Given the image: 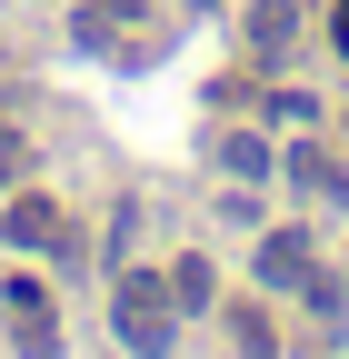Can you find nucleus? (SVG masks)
Here are the masks:
<instances>
[{
    "label": "nucleus",
    "instance_id": "1",
    "mask_svg": "<svg viewBox=\"0 0 349 359\" xmlns=\"http://www.w3.org/2000/svg\"><path fill=\"white\" fill-rule=\"evenodd\" d=\"M170 309H180V299H170L160 280H120V290H110L120 349H130V359H170Z\"/></svg>",
    "mask_w": 349,
    "mask_h": 359
},
{
    "label": "nucleus",
    "instance_id": "2",
    "mask_svg": "<svg viewBox=\"0 0 349 359\" xmlns=\"http://www.w3.org/2000/svg\"><path fill=\"white\" fill-rule=\"evenodd\" d=\"M0 309H11V330H20L30 359L60 349V320H50V290H40V280H11V290H0Z\"/></svg>",
    "mask_w": 349,
    "mask_h": 359
},
{
    "label": "nucleus",
    "instance_id": "3",
    "mask_svg": "<svg viewBox=\"0 0 349 359\" xmlns=\"http://www.w3.org/2000/svg\"><path fill=\"white\" fill-rule=\"evenodd\" d=\"M259 280H270V290H310V240H299V230L259 240Z\"/></svg>",
    "mask_w": 349,
    "mask_h": 359
},
{
    "label": "nucleus",
    "instance_id": "4",
    "mask_svg": "<svg viewBox=\"0 0 349 359\" xmlns=\"http://www.w3.org/2000/svg\"><path fill=\"white\" fill-rule=\"evenodd\" d=\"M11 240L20 250H60V200H11Z\"/></svg>",
    "mask_w": 349,
    "mask_h": 359
},
{
    "label": "nucleus",
    "instance_id": "5",
    "mask_svg": "<svg viewBox=\"0 0 349 359\" xmlns=\"http://www.w3.org/2000/svg\"><path fill=\"white\" fill-rule=\"evenodd\" d=\"M289 180H299V190H320V200H349V190H339V170H329V150H310V140L289 150Z\"/></svg>",
    "mask_w": 349,
    "mask_h": 359
},
{
    "label": "nucleus",
    "instance_id": "6",
    "mask_svg": "<svg viewBox=\"0 0 349 359\" xmlns=\"http://www.w3.org/2000/svg\"><path fill=\"white\" fill-rule=\"evenodd\" d=\"M170 299H180V309H200V299H210V259H180V280H170Z\"/></svg>",
    "mask_w": 349,
    "mask_h": 359
},
{
    "label": "nucleus",
    "instance_id": "7",
    "mask_svg": "<svg viewBox=\"0 0 349 359\" xmlns=\"http://www.w3.org/2000/svg\"><path fill=\"white\" fill-rule=\"evenodd\" d=\"M339 60H349V0H339Z\"/></svg>",
    "mask_w": 349,
    "mask_h": 359
}]
</instances>
